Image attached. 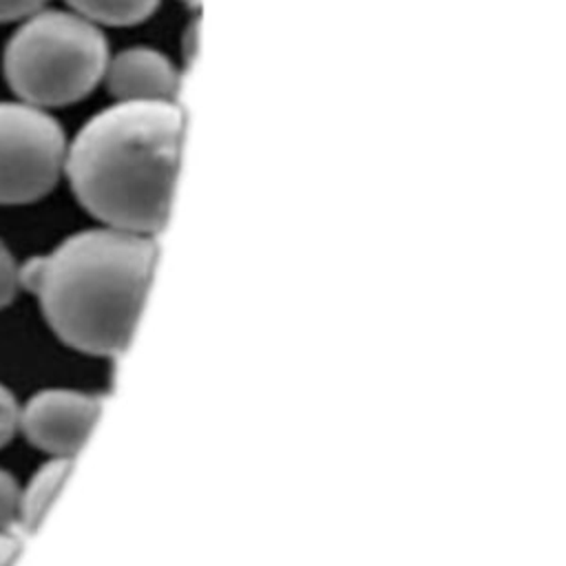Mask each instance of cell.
Instances as JSON below:
<instances>
[{"mask_svg":"<svg viewBox=\"0 0 566 566\" xmlns=\"http://www.w3.org/2000/svg\"><path fill=\"white\" fill-rule=\"evenodd\" d=\"M115 102H177L179 71L153 46H126L108 57L104 82Z\"/></svg>","mask_w":566,"mask_h":566,"instance_id":"obj_6","label":"cell"},{"mask_svg":"<svg viewBox=\"0 0 566 566\" xmlns=\"http://www.w3.org/2000/svg\"><path fill=\"white\" fill-rule=\"evenodd\" d=\"M179 2H184L186 7H197L199 4V0H179Z\"/></svg>","mask_w":566,"mask_h":566,"instance_id":"obj_14","label":"cell"},{"mask_svg":"<svg viewBox=\"0 0 566 566\" xmlns=\"http://www.w3.org/2000/svg\"><path fill=\"white\" fill-rule=\"evenodd\" d=\"M20 283V265L13 256V252L7 248V243L0 239V310L13 303Z\"/></svg>","mask_w":566,"mask_h":566,"instance_id":"obj_10","label":"cell"},{"mask_svg":"<svg viewBox=\"0 0 566 566\" xmlns=\"http://www.w3.org/2000/svg\"><path fill=\"white\" fill-rule=\"evenodd\" d=\"M71 467H73V458H51L31 475L29 484L20 489L18 531L24 537H29L38 528L49 504L53 502L60 486L64 484Z\"/></svg>","mask_w":566,"mask_h":566,"instance_id":"obj_7","label":"cell"},{"mask_svg":"<svg viewBox=\"0 0 566 566\" xmlns=\"http://www.w3.org/2000/svg\"><path fill=\"white\" fill-rule=\"evenodd\" d=\"M24 539L27 537L15 528L0 531V566H11L15 562V557L22 551Z\"/></svg>","mask_w":566,"mask_h":566,"instance_id":"obj_13","label":"cell"},{"mask_svg":"<svg viewBox=\"0 0 566 566\" xmlns=\"http://www.w3.org/2000/svg\"><path fill=\"white\" fill-rule=\"evenodd\" d=\"M66 7L97 27H135L155 15L161 0H64Z\"/></svg>","mask_w":566,"mask_h":566,"instance_id":"obj_8","label":"cell"},{"mask_svg":"<svg viewBox=\"0 0 566 566\" xmlns=\"http://www.w3.org/2000/svg\"><path fill=\"white\" fill-rule=\"evenodd\" d=\"M49 0H0V24L22 22L24 18L38 13Z\"/></svg>","mask_w":566,"mask_h":566,"instance_id":"obj_12","label":"cell"},{"mask_svg":"<svg viewBox=\"0 0 566 566\" xmlns=\"http://www.w3.org/2000/svg\"><path fill=\"white\" fill-rule=\"evenodd\" d=\"M108 57L102 27L71 9L44 7L18 22L2 73L18 99L51 111L88 97L104 82Z\"/></svg>","mask_w":566,"mask_h":566,"instance_id":"obj_3","label":"cell"},{"mask_svg":"<svg viewBox=\"0 0 566 566\" xmlns=\"http://www.w3.org/2000/svg\"><path fill=\"white\" fill-rule=\"evenodd\" d=\"M69 139L51 111L0 99V206L46 197L64 177Z\"/></svg>","mask_w":566,"mask_h":566,"instance_id":"obj_4","label":"cell"},{"mask_svg":"<svg viewBox=\"0 0 566 566\" xmlns=\"http://www.w3.org/2000/svg\"><path fill=\"white\" fill-rule=\"evenodd\" d=\"M179 102H113L66 148L64 177L102 226L155 237L168 221L184 146Z\"/></svg>","mask_w":566,"mask_h":566,"instance_id":"obj_1","label":"cell"},{"mask_svg":"<svg viewBox=\"0 0 566 566\" xmlns=\"http://www.w3.org/2000/svg\"><path fill=\"white\" fill-rule=\"evenodd\" d=\"M18 506L20 484L7 469H0V531H18Z\"/></svg>","mask_w":566,"mask_h":566,"instance_id":"obj_9","label":"cell"},{"mask_svg":"<svg viewBox=\"0 0 566 566\" xmlns=\"http://www.w3.org/2000/svg\"><path fill=\"white\" fill-rule=\"evenodd\" d=\"M104 396L75 389H42L20 407V431L51 458H73L86 442Z\"/></svg>","mask_w":566,"mask_h":566,"instance_id":"obj_5","label":"cell"},{"mask_svg":"<svg viewBox=\"0 0 566 566\" xmlns=\"http://www.w3.org/2000/svg\"><path fill=\"white\" fill-rule=\"evenodd\" d=\"M157 261L155 237L88 228L20 265V283L71 349L115 358L139 318Z\"/></svg>","mask_w":566,"mask_h":566,"instance_id":"obj_2","label":"cell"},{"mask_svg":"<svg viewBox=\"0 0 566 566\" xmlns=\"http://www.w3.org/2000/svg\"><path fill=\"white\" fill-rule=\"evenodd\" d=\"M20 429V405L13 391L0 382V449L7 447Z\"/></svg>","mask_w":566,"mask_h":566,"instance_id":"obj_11","label":"cell"}]
</instances>
